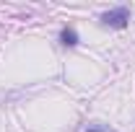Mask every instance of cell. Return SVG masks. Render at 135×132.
I'll list each match as a JSON object with an SVG mask.
<instances>
[{"mask_svg":"<svg viewBox=\"0 0 135 132\" xmlns=\"http://www.w3.org/2000/svg\"><path fill=\"white\" fill-rule=\"evenodd\" d=\"M86 132H114L112 127H107V124H88V130Z\"/></svg>","mask_w":135,"mask_h":132,"instance_id":"cell-3","label":"cell"},{"mask_svg":"<svg viewBox=\"0 0 135 132\" xmlns=\"http://www.w3.org/2000/svg\"><path fill=\"white\" fill-rule=\"evenodd\" d=\"M60 42H62L65 47H75V44H78V34H75V29L65 26V29L60 31Z\"/></svg>","mask_w":135,"mask_h":132,"instance_id":"cell-2","label":"cell"},{"mask_svg":"<svg viewBox=\"0 0 135 132\" xmlns=\"http://www.w3.org/2000/svg\"><path fill=\"white\" fill-rule=\"evenodd\" d=\"M127 21H130V11H127L125 5L112 8V11H107V13H101V23L109 26V29H125Z\"/></svg>","mask_w":135,"mask_h":132,"instance_id":"cell-1","label":"cell"}]
</instances>
